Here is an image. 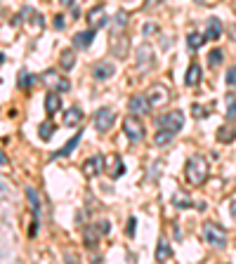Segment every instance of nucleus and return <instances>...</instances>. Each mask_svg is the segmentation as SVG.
<instances>
[{"label": "nucleus", "instance_id": "f257e3e1", "mask_svg": "<svg viewBox=\"0 0 236 264\" xmlns=\"http://www.w3.org/2000/svg\"><path fill=\"white\" fill-rule=\"evenodd\" d=\"M184 175H187V182L191 186H201L208 179V160L203 158V156H191V158L187 160Z\"/></svg>", "mask_w": 236, "mask_h": 264}, {"label": "nucleus", "instance_id": "f03ea898", "mask_svg": "<svg viewBox=\"0 0 236 264\" xmlns=\"http://www.w3.org/2000/svg\"><path fill=\"white\" fill-rule=\"evenodd\" d=\"M203 238L215 248L227 246V231L222 229L220 224H215V222H205V224H203Z\"/></svg>", "mask_w": 236, "mask_h": 264}, {"label": "nucleus", "instance_id": "7ed1b4c3", "mask_svg": "<svg viewBox=\"0 0 236 264\" xmlns=\"http://www.w3.org/2000/svg\"><path fill=\"white\" fill-rule=\"evenodd\" d=\"M158 127H165V130H170V132H180L182 127H184V113L182 111H168L165 116H161L158 118Z\"/></svg>", "mask_w": 236, "mask_h": 264}, {"label": "nucleus", "instance_id": "20e7f679", "mask_svg": "<svg viewBox=\"0 0 236 264\" xmlns=\"http://www.w3.org/2000/svg\"><path fill=\"white\" fill-rule=\"evenodd\" d=\"M116 123V111L109 109V106H102L97 113H94V127L99 130V132H109L111 127Z\"/></svg>", "mask_w": 236, "mask_h": 264}, {"label": "nucleus", "instance_id": "39448f33", "mask_svg": "<svg viewBox=\"0 0 236 264\" xmlns=\"http://www.w3.org/2000/svg\"><path fill=\"white\" fill-rule=\"evenodd\" d=\"M127 109H130V113H132V116H146V113H151L154 104L149 102V97H146V94H135V97H130Z\"/></svg>", "mask_w": 236, "mask_h": 264}, {"label": "nucleus", "instance_id": "423d86ee", "mask_svg": "<svg viewBox=\"0 0 236 264\" xmlns=\"http://www.w3.org/2000/svg\"><path fill=\"white\" fill-rule=\"evenodd\" d=\"M123 130H126L127 140L130 141H142L144 140V125L140 123L135 116H127L126 121H123Z\"/></svg>", "mask_w": 236, "mask_h": 264}, {"label": "nucleus", "instance_id": "0eeeda50", "mask_svg": "<svg viewBox=\"0 0 236 264\" xmlns=\"http://www.w3.org/2000/svg\"><path fill=\"white\" fill-rule=\"evenodd\" d=\"M40 80H43L45 85H50L55 92H69V90H71V83H69L66 78L57 76L55 71H45V73L40 76Z\"/></svg>", "mask_w": 236, "mask_h": 264}, {"label": "nucleus", "instance_id": "6e6552de", "mask_svg": "<svg viewBox=\"0 0 236 264\" xmlns=\"http://www.w3.org/2000/svg\"><path fill=\"white\" fill-rule=\"evenodd\" d=\"M107 163H104V170L109 172V177H113V179H118V177L126 172V165H123V160H121V156L118 154H111V156H107Z\"/></svg>", "mask_w": 236, "mask_h": 264}, {"label": "nucleus", "instance_id": "1a4fd4ad", "mask_svg": "<svg viewBox=\"0 0 236 264\" xmlns=\"http://www.w3.org/2000/svg\"><path fill=\"white\" fill-rule=\"evenodd\" d=\"M88 24H90V29H102L104 24H107V7L104 5H97V7H92L90 12H88Z\"/></svg>", "mask_w": 236, "mask_h": 264}, {"label": "nucleus", "instance_id": "9d476101", "mask_svg": "<svg viewBox=\"0 0 236 264\" xmlns=\"http://www.w3.org/2000/svg\"><path fill=\"white\" fill-rule=\"evenodd\" d=\"M113 73H116V69H113L111 62H99V64L92 66V76H94V80H109Z\"/></svg>", "mask_w": 236, "mask_h": 264}, {"label": "nucleus", "instance_id": "9b49d317", "mask_svg": "<svg viewBox=\"0 0 236 264\" xmlns=\"http://www.w3.org/2000/svg\"><path fill=\"white\" fill-rule=\"evenodd\" d=\"M104 170V156H94V158H88L83 163V172L85 177H92V175H99Z\"/></svg>", "mask_w": 236, "mask_h": 264}, {"label": "nucleus", "instance_id": "f8f14e48", "mask_svg": "<svg viewBox=\"0 0 236 264\" xmlns=\"http://www.w3.org/2000/svg\"><path fill=\"white\" fill-rule=\"evenodd\" d=\"M146 97H149V102H151L154 106H161V104L168 102V90H165L163 85H154V88L149 90Z\"/></svg>", "mask_w": 236, "mask_h": 264}, {"label": "nucleus", "instance_id": "ddd939ff", "mask_svg": "<svg viewBox=\"0 0 236 264\" xmlns=\"http://www.w3.org/2000/svg\"><path fill=\"white\" fill-rule=\"evenodd\" d=\"M80 137H83V132L78 130V132L73 135L71 140L66 141V144H64V146H62V149L57 151L55 156H52V158H64V156H71V151H73V149H76V146H78V141H80Z\"/></svg>", "mask_w": 236, "mask_h": 264}, {"label": "nucleus", "instance_id": "4468645a", "mask_svg": "<svg viewBox=\"0 0 236 264\" xmlns=\"http://www.w3.org/2000/svg\"><path fill=\"white\" fill-rule=\"evenodd\" d=\"M222 35V21L218 17H210L208 19V26H205V38L208 40H218Z\"/></svg>", "mask_w": 236, "mask_h": 264}, {"label": "nucleus", "instance_id": "2eb2a0df", "mask_svg": "<svg viewBox=\"0 0 236 264\" xmlns=\"http://www.w3.org/2000/svg\"><path fill=\"white\" fill-rule=\"evenodd\" d=\"M173 257V248L168 243V238H158V248H156V262H168Z\"/></svg>", "mask_w": 236, "mask_h": 264}, {"label": "nucleus", "instance_id": "dca6fc26", "mask_svg": "<svg viewBox=\"0 0 236 264\" xmlns=\"http://www.w3.org/2000/svg\"><path fill=\"white\" fill-rule=\"evenodd\" d=\"M59 109H62V99H59V94H57L55 90L47 92V94H45V111H47L50 116H55Z\"/></svg>", "mask_w": 236, "mask_h": 264}, {"label": "nucleus", "instance_id": "f3484780", "mask_svg": "<svg viewBox=\"0 0 236 264\" xmlns=\"http://www.w3.org/2000/svg\"><path fill=\"white\" fill-rule=\"evenodd\" d=\"M201 76H203V73H201V66H199V64H191V66L187 69V76H184V83H187L189 88H196V85L201 83Z\"/></svg>", "mask_w": 236, "mask_h": 264}, {"label": "nucleus", "instance_id": "a211bd4d", "mask_svg": "<svg viewBox=\"0 0 236 264\" xmlns=\"http://www.w3.org/2000/svg\"><path fill=\"white\" fill-rule=\"evenodd\" d=\"M94 29H90V31H80V33L73 35V47H88L92 40H94Z\"/></svg>", "mask_w": 236, "mask_h": 264}, {"label": "nucleus", "instance_id": "6ab92c4d", "mask_svg": "<svg viewBox=\"0 0 236 264\" xmlns=\"http://www.w3.org/2000/svg\"><path fill=\"white\" fill-rule=\"evenodd\" d=\"M83 121V109L80 106H71L69 111H64V123L66 125H78Z\"/></svg>", "mask_w": 236, "mask_h": 264}, {"label": "nucleus", "instance_id": "aec40b11", "mask_svg": "<svg viewBox=\"0 0 236 264\" xmlns=\"http://www.w3.org/2000/svg\"><path fill=\"white\" fill-rule=\"evenodd\" d=\"M234 137H236V130L232 127V125H222V127H218V141L229 144V141H234Z\"/></svg>", "mask_w": 236, "mask_h": 264}, {"label": "nucleus", "instance_id": "412c9836", "mask_svg": "<svg viewBox=\"0 0 236 264\" xmlns=\"http://www.w3.org/2000/svg\"><path fill=\"white\" fill-rule=\"evenodd\" d=\"M26 201H29L31 212L38 215V212H40V198H38V194H36V189H33V186H26Z\"/></svg>", "mask_w": 236, "mask_h": 264}, {"label": "nucleus", "instance_id": "4be33fe9", "mask_svg": "<svg viewBox=\"0 0 236 264\" xmlns=\"http://www.w3.org/2000/svg\"><path fill=\"white\" fill-rule=\"evenodd\" d=\"M173 137H175V132H170V130L161 127V130L154 135V141H156V146H168V144L173 141Z\"/></svg>", "mask_w": 236, "mask_h": 264}, {"label": "nucleus", "instance_id": "5701e85b", "mask_svg": "<svg viewBox=\"0 0 236 264\" xmlns=\"http://www.w3.org/2000/svg\"><path fill=\"white\" fill-rule=\"evenodd\" d=\"M33 83H36V76H33V73H29V71H19V76H17V85H19V88L29 90Z\"/></svg>", "mask_w": 236, "mask_h": 264}, {"label": "nucleus", "instance_id": "b1692460", "mask_svg": "<svg viewBox=\"0 0 236 264\" xmlns=\"http://www.w3.org/2000/svg\"><path fill=\"white\" fill-rule=\"evenodd\" d=\"M205 40H208V38H205V35H201V33H196V31H191V33L187 35V45H189V50H199Z\"/></svg>", "mask_w": 236, "mask_h": 264}, {"label": "nucleus", "instance_id": "393cba45", "mask_svg": "<svg viewBox=\"0 0 236 264\" xmlns=\"http://www.w3.org/2000/svg\"><path fill=\"white\" fill-rule=\"evenodd\" d=\"M59 64H62V69H73V64H76V54H73V50H64L62 52V57H59Z\"/></svg>", "mask_w": 236, "mask_h": 264}, {"label": "nucleus", "instance_id": "a878e982", "mask_svg": "<svg viewBox=\"0 0 236 264\" xmlns=\"http://www.w3.org/2000/svg\"><path fill=\"white\" fill-rule=\"evenodd\" d=\"M52 132H55V125L50 123V121H45V123L38 125V135H40V140L47 141L50 137H52Z\"/></svg>", "mask_w": 236, "mask_h": 264}, {"label": "nucleus", "instance_id": "bb28decb", "mask_svg": "<svg viewBox=\"0 0 236 264\" xmlns=\"http://www.w3.org/2000/svg\"><path fill=\"white\" fill-rule=\"evenodd\" d=\"M99 233H102V231H99V227H97V229H94V227H90V229L85 231V246H88V248L97 246V241H99Z\"/></svg>", "mask_w": 236, "mask_h": 264}, {"label": "nucleus", "instance_id": "cd10ccee", "mask_svg": "<svg viewBox=\"0 0 236 264\" xmlns=\"http://www.w3.org/2000/svg\"><path fill=\"white\" fill-rule=\"evenodd\" d=\"M224 102H227V116L236 118V92H227Z\"/></svg>", "mask_w": 236, "mask_h": 264}, {"label": "nucleus", "instance_id": "c85d7f7f", "mask_svg": "<svg viewBox=\"0 0 236 264\" xmlns=\"http://www.w3.org/2000/svg\"><path fill=\"white\" fill-rule=\"evenodd\" d=\"M173 203H175L177 208H182V210H184V208H191V205H194V203H191V198H187L184 194H175V196H173Z\"/></svg>", "mask_w": 236, "mask_h": 264}, {"label": "nucleus", "instance_id": "c756f323", "mask_svg": "<svg viewBox=\"0 0 236 264\" xmlns=\"http://www.w3.org/2000/svg\"><path fill=\"white\" fill-rule=\"evenodd\" d=\"M208 64H210V66H220V64H222V50L208 52Z\"/></svg>", "mask_w": 236, "mask_h": 264}, {"label": "nucleus", "instance_id": "7c9ffc66", "mask_svg": "<svg viewBox=\"0 0 236 264\" xmlns=\"http://www.w3.org/2000/svg\"><path fill=\"white\" fill-rule=\"evenodd\" d=\"M126 24H127V15L126 12H118V15H116V24H113V33H118Z\"/></svg>", "mask_w": 236, "mask_h": 264}, {"label": "nucleus", "instance_id": "2f4dec72", "mask_svg": "<svg viewBox=\"0 0 236 264\" xmlns=\"http://www.w3.org/2000/svg\"><path fill=\"white\" fill-rule=\"evenodd\" d=\"M194 116H196V118H205V116H210V111H208L205 106L196 104V106H194Z\"/></svg>", "mask_w": 236, "mask_h": 264}, {"label": "nucleus", "instance_id": "473e14b6", "mask_svg": "<svg viewBox=\"0 0 236 264\" xmlns=\"http://www.w3.org/2000/svg\"><path fill=\"white\" fill-rule=\"evenodd\" d=\"M224 80H227V85H232V88H234V85H236V66H232V69L227 71V78H224Z\"/></svg>", "mask_w": 236, "mask_h": 264}, {"label": "nucleus", "instance_id": "72a5a7b5", "mask_svg": "<svg viewBox=\"0 0 236 264\" xmlns=\"http://www.w3.org/2000/svg\"><path fill=\"white\" fill-rule=\"evenodd\" d=\"M135 233H137V219L130 217L127 219V236H135Z\"/></svg>", "mask_w": 236, "mask_h": 264}, {"label": "nucleus", "instance_id": "f704fd0d", "mask_svg": "<svg viewBox=\"0 0 236 264\" xmlns=\"http://www.w3.org/2000/svg\"><path fill=\"white\" fill-rule=\"evenodd\" d=\"M116 40H118V35H113V38H111V45H116ZM121 40H123V35H121ZM116 54H118V57H126V45H121V47H116Z\"/></svg>", "mask_w": 236, "mask_h": 264}, {"label": "nucleus", "instance_id": "c9c22d12", "mask_svg": "<svg viewBox=\"0 0 236 264\" xmlns=\"http://www.w3.org/2000/svg\"><path fill=\"white\" fill-rule=\"evenodd\" d=\"M156 31H158L156 24H144V29H142V33L144 35H151V33H156Z\"/></svg>", "mask_w": 236, "mask_h": 264}, {"label": "nucleus", "instance_id": "e433bc0d", "mask_svg": "<svg viewBox=\"0 0 236 264\" xmlns=\"http://www.w3.org/2000/svg\"><path fill=\"white\" fill-rule=\"evenodd\" d=\"M52 24H55V29H57V31H62V29L66 26V21H64V17H62V15H57V17H55V21H52Z\"/></svg>", "mask_w": 236, "mask_h": 264}, {"label": "nucleus", "instance_id": "4c0bfd02", "mask_svg": "<svg viewBox=\"0 0 236 264\" xmlns=\"http://www.w3.org/2000/svg\"><path fill=\"white\" fill-rule=\"evenodd\" d=\"M161 2H165V0H146L144 7H156V5H161Z\"/></svg>", "mask_w": 236, "mask_h": 264}, {"label": "nucleus", "instance_id": "58836bf2", "mask_svg": "<svg viewBox=\"0 0 236 264\" xmlns=\"http://www.w3.org/2000/svg\"><path fill=\"white\" fill-rule=\"evenodd\" d=\"M71 17L73 19H80V10H78V7H73V5H71Z\"/></svg>", "mask_w": 236, "mask_h": 264}, {"label": "nucleus", "instance_id": "ea45409f", "mask_svg": "<svg viewBox=\"0 0 236 264\" xmlns=\"http://www.w3.org/2000/svg\"><path fill=\"white\" fill-rule=\"evenodd\" d=\"M59 5H64V7H71L73 0H59Z\"/></svg>", "mask_w": 236, "mask_h": 264}, {"label": "nucleus", "instance_id": "a19ab883", "mask_svg": "<svg viewBox=\"0 0 236 264\" xmlns=\"http://www.w3.org/2000/svg\"><path fill=\"white\" fill-rule=\"evenodd\" d=\"M5 163H7V156H5V154L0 151V165H5Z\"/></svg>", "mask_w": 236, "mask_h": 264}, {"label": "nucleus", "instance_id": "79ce46f5", "mask_svg": "<svg viewBox=\"0 0 236 264\" xmlns=\"http://www.w3.org/2000/svg\"><path fill=\"white\" fill-rule=\"evenodd\" d=\"M229 33H234V35H232V38H234V40H236V26H232V29H229Z\"/></svg>", "mask_w": 236, "mask_h": 264}, {"label": "nucleus", "instance_id": "37998d69", "mask_svg": "<svg viewBox=\"0 0 236 264\" xmlns=\"http://www.w3.org/2000/svg\"><path fill=\"white\" fill-rule=\"evenodd\" d=\"M2 62H5V54L0 52V64H2Z\"/></svg>", "mask_w": 236, "mask_h": 264}, {"label": "nucleus", "instance_id": "c03bdc74", "mask_svg": "<svg viewBox=\"0 0 236 264\" xmlns=\"http://www.w3.org/2000/svg\"><path fill=\"white\" fill-rule=\"evenodd\" d=\"M199 2H205V0H199Z\"/></svg>", "mask_w": 236, "mask_h": 264}]
</instances>
